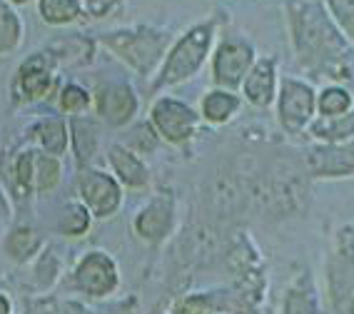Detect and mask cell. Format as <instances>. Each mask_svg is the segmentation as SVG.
Wrapping results in <instances>:
<instances>
[{"label":"cell","instance_id":"obj_1","mask_svg":"<svg viewBox=\"0 0 354 314\" xmlns=\"http://www.w3.org/2000/svg\"><path fill=\"white\" fill-rule=\"evenodd\" d=\"M295 60L310 77L352 85L354 45L339 30L322 0H285Z\"/></svg>","mask_w":354,"mask_h":314},{"label":"cell","instance_id":"obj_2","mask_svg":"<svg viewBox=\"0 0 354 314\" xmlns=\"http://www.w3.org/2000/svg\"><path fill=\"white\" fill-rule=\"evenodd\" d=\"M215 33L217 20L209 18L192 26L190 30L180 35L175 45L167 50L160 75L155 80V88H167V85H180V82L190 80L192 75L200 73L207 57L215 50Z\"/></svg>","mask_w":354,"mask_h":314},{"label":"cell","instance_id":"obj_3","mask_svg":"<svg viewBox=\"0 0 354 314\" xmlns=\"http://www.w3.org/2000/svg\"><path fill=\"white\" fill-rule=\"evenodd\" d=\"M102 43L118 57H122L130 68L138 70L140 75H150L152 70L162 63L167 45H170V33L160 30V28L140 26L130 28V30L108 33Z\"/></svg>","mask_w":354,"mask_h":314},{"label":"cell","instance_id":"obj_4","mask_svg":"<svg viewBox=\"0 0 354 314\" xmlns=\"http://www.w3.org/2000/svg\"><path fill=\"white\" fill-rule=\"evenodd\" d=\"M327 299L337 314L354 292V225H342L332 237V250L327 255Z\"/></svg>","mask_w":354,"mask_h":314},{"label":"cell","instance_id":"obj_5","mask_svg":"<svg viewBox=\"0 0 354 314\" xmlns=\"http://www.w3.org/2000/svg\"><path fill=\"white\" fill-rule=\"evenodd\" d=\"M277 120L287 135H304L317 118V88L310 80L282 77L277 90Z\"/></svg>","mask_w":354,"mask_h":314},{"label":"cell","instance_id":"obj_6","mask_svg":"<svg viewBox=\"0 0 354 314\" xmlns=\"http://www.w3.org/2000/svg\"><path fill=\"white\" fill-rule=\"evenodd\" d=\"M212 80L217 88L237 90L254 65V48L245 38H225L212 50Z\"/></svg>","mask_w":354,"mask_h":314},{"label":"cell","instance_id":"obj_7","mask_svg":"<svg viewBox=\"0 0 354 314\" xmlns=\"http://www.w3.org/2000/svg\"><path fill=\"white\" fill-rule=\"evenodd\" d=\"M150 115L152 130L170 145H187L195 138L197 125H200V115L187 102L175 100V98H160L152 105Z\"/></svg>","mask_w":354,"mask_h":314},{"label":"cell","instance_id":"obj_8","mask_svg":"<svg viewBox=\"0 0 354 314\" xmlns=\"http://www.w3.org/2000/svg\"><path fill=\"white\" fill-rule=\"evenodd\" d=\"M307 172L312 180L354 177V140L344 145H312L307 150Z\"/></svg>","mask_w":354,"mask_h":314},{"label":"cell","instance_id":"obj_9","mask_svg":"<svg viewBox=\"0 0 354 314\" xmlns=\"http://www.w3.org/2000/svg\"><path fill=\"white\" fill-rule=\"evenodd\" d=\"M279 75H277V60L274 57H259L250 68L247 77L242 80V95L257 110H267L277 100Z\"/></svg>","mask_w":354,"mask_h":314},{"label":"cell","instance_id":"obj_10","mask_svg":"<svg viewBox=\"0 0 354 314\" xmlns=\"http://www.w3.org/2000/svg\"><path fill=\"white\" fill-rule=\"evenodd\" d=\"M175 222V197L170 192L155 195L135 217V230L147 242H162Z\"/></svg>","mask_w":354,"mask_h":314},{"label":"cell","instance_id":"obj_11","mask_svg":"<svg viewBox=\"0 0 354 314\" xmlns=\"http://www.w3.org/2000/svg\"><path fill=\"white\" fill-rule=\"evenodd\" d=\"M80 197L97 217H108L120 207V185L102 172H85L80 177Z\"/></svg>","mask_w":354,"mask_h":314},{"label":"cell","instance_id":"obj_12","mask_svg":"<svg viewBox=\"0 0 354 314\" xmlns=\"http://www.w3.org/2000/svg\"><path fill=\"white\" fill-rule=\"evenodd\" d=\"M60 180V165L53 155L43 152H23L18 160V183L32 192L53 190Z\"/></svg>","mask_w":354,"mask_h":314},{"label":"cell","instance_id":"obj_13","mask_svg":"<svg viewBox=\"0 0 354 314\" xmlns=\"http://www.w3.org/2000/svg\"><path fill=\"white\" fill-rule=\"evenodd\" d=\"M97 113L108 125L120 127L133 120L138 113V98H135L133 88L125 82H110L100 90L97 95Z\"/></svg>","mask_w":354,"mask_h":314},{"label":"cell","instance_id":"obj_14","mask_svg":"<svg viewBox=\"0 0 354 314\" xmlns=\"http://www.w3.org/2000/svg\"><path fill=\"white\" fill-rule=\"evenodd\" d=\"M118 284V270L113 259L102 252H90L77 267V287L88 295H110Z\"/></svg>","mask_w":354,"mask_h":314},{"label":"cell","instance_id":"obj_15","mask_svg":"<svg viewBox=\"0 0 354 314\" xmlns=\"http://www.w3.org/2000/svg\"><path fill=\"white\" fill-rule=\"evenodd\" d=\"M282 314H322V299L310 272L299 275L285 292Z\"/></svg>","mask_w":354,"mask_h":314},{"label":"cell","instance_id":"obj_16","mask_svg":"<svg viewBox=\"0 0 354 314\" xmlns=\"http://www.w3.org/2000/svg\"><path fill=\"white\" fill-rule=\"evenodd\" d=\"M315 145H344L354 140V110L337 118H315L307 127Z\"/></svg>","mask_w":354,"mask_h":314},{"label":"cell","instance_id":"obj_17","mask_svg":"<svg viewBox=\"0 0 354 314\" xmlns=\"http://www.w3.org/2000/svg\"><path fill=\"white\" fill-rule=\"evenodd\" d=\"M242 98L234 90L212 88L205 93L203 105H200V118H205L209 125H225L234 115L240 113Z\"/></svg>","mask_w":354,"mask_h":314},{"label":"cell","instance_id":"obj_18","mask_svg":"<svg viewBox=\"0 0 354 314\" xmlns=\"http://www.w3.org/2000/svg\"><path fill=\"white\" fill-rule=\"evenodd\" d=\"M110 163H113L115 175L120 177V183H125L133 190H145L150 183V170L145 167V163L140 160L135 152L125 150L120 145L110 147Z\"/></svg>","mask_w":354,"mask_h":314},{"label":"cell","instance_id":"obj_19","mask_svg":"<svg viewBox=\"0 0 354 314\" xmlns=\"http://www.w3.org/2000/svg\"><path fill=\"white\" fill-rule=\"evenodd\" d=\"M20 88L26 93V98L30 100H38V98H45L53 88V73L45 63V55H35L30 57L23 68H20Z\"/></svg>","mask_w":354,"mask_h":314},{"label":"cell","instance_id":"obj_20","mask_svg":"<svg viewBox=\"0 0 354 314\" xmlns=\"http://www.w3.org/2000/svg\"><path fill=\"white\" fill-rule=\"evenodd\" d=\"M354 110V93L349 85L327 82L317 90V118H337Z\"/></svg>","mask_w":354,"mask_h":314},{"label":"cell","instance_id":"obj_21","mask_svg":"<svg viewBox=\"0 0 354 314\" xmlns=\"http://www.w3.org/2000/svg\"><path fill=\"white\" fill-rule=\"evenodd\" d=\"M40 15L50 26H65L80 18V0H40Z\"/></svg>","mask_w":354,"mask_h":314},{"label":"cell","instance_id":"obj_22","mask_svg":"<svg viewBox=\"0 0 354 314\" xmlns=\"http://www.w3.org/2000/svg\"><path fill=\"white\" fill-rule=\"evenodd\" d=\"M73 135H75V152L80 163H88L95 155V142H97V132L95 125L90 120H75L73 122Z\"/></svg>","mask_w":354,"mask_h":314},{"label":"cell","instance_id":"obj_23","mask_svg":"<svg viewBox=\"0 0 354 314\" xmlns=\"http://www.w3.org/2000/svg\"><path fill=\"white\" fill-rule=\"evenodd\" d=\"M38 140L45 147L48 155H53V157L63 155L65 140H68V135H65V125L60 122V120H45L43 125L38 127Z\"/></svg>","mask_w":354,"mask_h":314},{"label":"cell","instance_id":"obj_24","mask_svg":"<svg viewBox=\"0 0 354 314\" xmlns=\"http://www.w3.org/2000/svg\"><path fill=\"white\" fill-rule=\"evenodd\" d=\"M20 43V20L0 0V53H10Z\"/></svg>","mask_w":354,"mask_h":314},{"label":"cell","instance_id":"obj_25","mask_svg":"<svg viewBox=\"0 0 354 314\" xmlns=\"http://www.w3.org/2000/svg\"><path fill=\"white\" fill-rule=\"evenodd\" d=\"M322 3L332 20L339 26V30L354 45V0H322Z\"/></svg>","mask_w":354,"mask_h":314},{"label":"cell","instance_id":"obj_26","mask_svg":"<svg viewBox=\"0 0 354 314\" xmlns=\"http://www.w3.org/2000/svg\"><path fill=\"white\" fill-rule=\"evenodd\" d=\"M38 245H40V237L30 227H18V230L8 237V252H10L15 259L30 257L32 252L38 250Z\"/></svg>","mask_w":354,"mask_h":314},{"label":"cell","instance_id":"obj_27","mask_svg":"<svg viewBox=\"0 0 354 314\" xmlns=\"http://www.w3.org/2000/svg\"><path fill=\"white\" fill-rule=\"evenodd\" d=\"M175 314H217V299L212 295H190L177 302Z\"/></svg>","mask_w":354,"mask_h":314},{"label":"cell","instance_id":"obj_28","mask_svg":"<svg viewBox=\"0 0 354 314\" xmlns=\"http://www.w3.org/2000/svg\"><path fill=\"white\" fill-rule=\"evenodd\" d=\"M90 227V214L80 205H70L63 212V220H60V230L65 234H82Z\"/></svg>","mask_w":354,"mask_h":314},{"label":"cell","instance_id":"obj_29","mask_svg":"<svg viewBox=\"0 0 354 314\" xmlns=\"http://www.w3.org/2000/svg\"><path fill=\"white\" fill-rule=\"evenodd\" d=\"M90 102L88 93L82 88H77V85H68V88L60 93V107L63 110H68V113H80V110H85Z\"/></svg>","mask_w":354,"mask_h":314},{"label":"cell","instance_id":"obj_30","mask_svg":"<svg viewBox=\"0 0 354 314\" xmlns=\"http://www.w3.org/2000/svg\"><path fill=\"white\" fill-rule=\"evenodd\" d=\"M125 6V0H85V10L93 18H108L115 10H120Z\"/></svg>","mask_w":354,"mask_h":314},{"label":"cell","instance_id":"obj_31","mask_svg":"<svg viewBox=\"0 0 354 314\" xmlns=\"http://www.w3.org/2000/svg\"><path fill=\"white\" fill-rule=\"evenodd\" d=\"M133 145L138 147L140 152H150V150H155V145H158V132L152 130L150 125H140V127H135Z\"/></svg>","mask_w":354,"mask_h":314},{"label":"cell","instance_id":"obj_32","mask_svg":"<svg viewBox=\"0 0 354 314\" xmlns=\"http://www.w3.org/2000/svg\"><path fill=\"white\" fill-rule=\"evenodd\" d=\"M342 314H354V292H352V297L347 299V304H344V312Z\"/></svg>","mask_w":354,"mask_h":314},{"label":"cell","instance_id":"obj_33","mask_svg":"<svg viewBox=\"0 0 354 314\" xmlns=\"http://www.w3.org/2000/svg\"><path fill=\"white\" fill-rule=\"evenodd\" d=\"M10 312V304H8L6 297H0V314H8Z\"/></svg>","mask_w":354,"mask_h":314},{"label":"cell","instance_id":"obj_34","mask_svg":"<svg viewBox=\"0 0 354 314\" xmlns=\"http://www.w3.org/2000/svg\"><path fill=\"white\" fill-rule=\"evenodd\" d=\"M8 3H13V6H26L28 0H8Z\"/></svg>","mask_w":354,"mask_h":314},{"label":"cell","instance_id":"obj_35","mask_svg":"<svg viewBox=\"0 0 354 314\" xmlns=\"http://www.w3.org/2000/svg\"><path fill=\"white\" fill-rule=\"evenodd\" d=\"M222 314H232V312H222Z\"/></svg>","mask_w":354,"mask_h":314}]
</instances>
